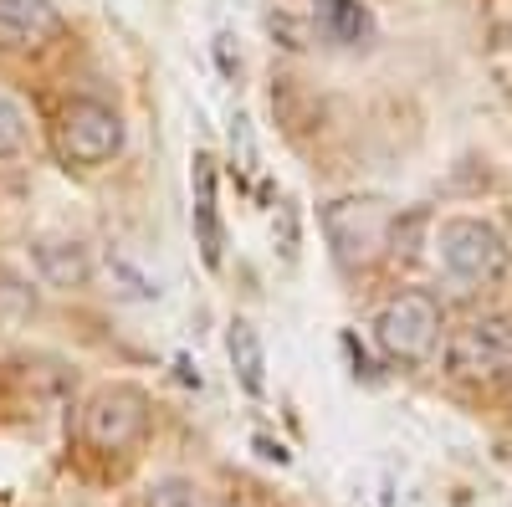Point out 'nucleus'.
<instances>
[{"label":"nucleus","mask_w":512,"mask_h":507,"mask_svg":"<svg viewBox=\"0 0 512 507\" xmlns=\"http://www.w3.org/2000/svg\"><path fill=\"white\" fill-rule=\"evenodd\" d=\"M62 31L52 0H0V52H36Z\"/></svg>","instance_id":"nucleus-8"},{"label":"nucleus","mask_w":512,"mask_h":507,"mask_svg":"<svg viewBox=\"0 0 512 507\" xmlns=\"http://www.w3.org/2000/svg\"><path fill=\"white\" fill-rule=\"evenodd\" d=\"M446 374L461 385L492 390L502 379H512V318L487 313V318H466L446 338Z\"/></svg>","instance_id":"nucleus-4"},{"label":"nucleus","mask_w":512,"mask_h":507,"mask_svg":"<svg viewBox=\"0 0 512 507\" xmlns=\"http://www.w3.org/2000/svg\"><path fill=\"white\" fill-rule=\"evenodd\" d=\"M26 144H31V118L6 88H0V159H21Z\"/></svg>","instance_id":"nucleus-13"},{"label":"nucleus","mask_w":512,"mask_h":507,"mask_svg":"<svg viewBox=\"0 0 512 507\" xmlns=\"http://www.w3.org/2000/svg\"><path fill=\"white\" fill-rule=\"evenodd\" d=\"M123 149V118L118 108L98 103V98H72L62 113H57V154L67 164H108L113 154Z\"/></svg>","instance_id":"nucleus-5"},{"label":"nucleus","mask_w":512,"mask_h":507,"mask_svg":"<svg viewBox=\"0 0 512 507\" xmlns=\"http://www.w3.org/2000/svg\"><path fill=\"white\" fill-rule=\"evenodd\" d=\"M226 354H231V369L241 379L246 395H267V344L246 318H231L226 328Z\"/></svg>","instance_id":"nucleus-11"},{"label":"nucleus","mask_w":512,"mask_h":507,"mask_svg":"<svg viewBox=\"0 0 512 507\" xmlns=\"http://www.w3.org/2000/svg\"><path fill=\"white\" fill-rule=\"evenodd\" d=\"M190 226H195V246L205 267L226 262V226H221V205H216V159L195 154L190 164Z\"/></svg>","instance_id":"nucleus-7"},{"label":"nucleus","mask_w":512,"mask_h":507,"mask_svg":"<svg viewBox=\"0 0 512 507\" xmlns=\"http://www.w3.org/2000/svg\"><path fill=\"white\" fill-rule=\"evenodd\" d=\"M441 303L431 292H395L390 303L374 313V344L379 354L400 364V369H420L431 364L441 349Z\"/></svg>","instance_id":"nucleus-3"},{"label":"nucleus","mask_w":512,"mask_h":507,"mask_svg":"<svg viewBox=\"0 0 512 507\" xmlns=\"http://www.w3.org/2000/svg\"><path fill=\"white\" fill-rule=\"evenodd\" d=\"M313 31L328 41V47H369L379 26H374V11L364 6V0H318Z\"/></svg>","instance_id":"nucleus-10"},{"label":"nucleus","mask_w":512,"mask_h":507,"mask_svg":"<svg viewBox=\"0 0 512 507\" xmlns=\"http://www.w3.org/2000/svg\"><path fill=\"white\" fill-rule=\"evenodd\" d=\"M82 436L93 451H134L149 436V395L134 385H108L82 410Z\"/></svg>","instance_id":"nucleus-6"},{"label":"nucleus","mask_w":512,"mask_h":507,"mask_svg":"<svg viewBox=\"0 0 512 507\" xmlns=\"http://www.w3.org/2000/svg\"><path fill=\"white\" fill-rule=\"evenodd\" d=\"M431 246H436V267H441L456 287H466V292L497 287V282L507 277V267H512L507 236H502L492 221H482V216H446V221L436 226Z\"/></svg>","instance_id":"nucleus-2"},{"label":"nucleus","mask_w":512,"mask_h":507,"mask_svg":"<svg viewBox=\"0 0 512 507\" xmlns=\"http://www.w3.org/2000/svg\"><path fill=\"white\" fill-rule=\"evenodd\" d=\"M31 262H36L41 282H52V287H82L93 277L88 246L72 241V236H36L31 241Z\"/></svg>","instance_id":"nucleus-9"},{"label":"nucleus","mask_w":512,"mask_h":507,"mask_svg":"<svg viewBox=\"0 0 512 507\" xmlns=\"http://www.w3.org/2000/svg\"><path fill=\"white\" fill-rule=\"evenodd\" d=\"M139 507H216V502H210V492L190 477H159V482L144 487Z\"/></svg>","instance_id":"nucleus-12"},{"label":"nucleus","mask_w":512,"mask_h":507,"mask_svg":"<svg viewBox=\"0 0 512 507\" xmlns=\"http://www.w3.org/2000/svg\"><path fill=\"white\" fill-rule=\"evenodd\" d=\"M318 221H323L338 272H369L400 231V216L384 195H338L323 205Z\"/></svg>","instance_id":"nucleus-1"}]
</instances>
